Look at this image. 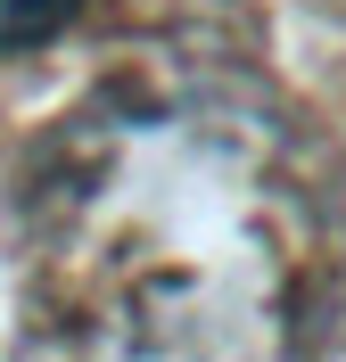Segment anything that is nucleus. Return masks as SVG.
Wrapping results in <instances>:
<instances>
[{"label": "nucleus", "instance_id": "1", "mask_svg": "<svg viewBox=\"0 0 346 362\" xmlns=\"http://www.w3.org/2000/svg\"><path fill=\"white\" fill-rule=\"evenodd\" d=\"M67 17H74V0H0V49L50 42V33H58Z\"/></svg>", "mask_w": 346, "mask_h": 362}]
</instances>
